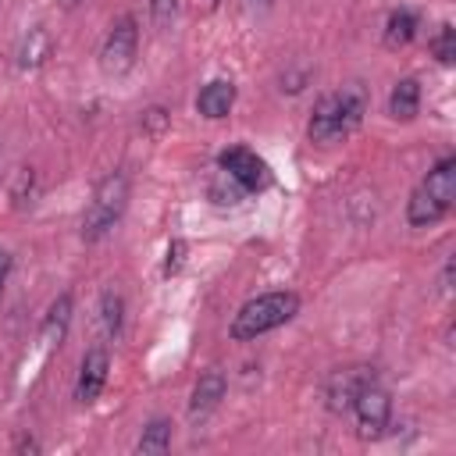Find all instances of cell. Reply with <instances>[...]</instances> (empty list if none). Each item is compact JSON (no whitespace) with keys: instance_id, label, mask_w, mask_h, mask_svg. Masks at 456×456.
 <instances>
[{"instance_id":"obj_1","label":"cell","mask_w":456,"mask_h":456,"mask_svg":"<svg viewBox=\"0 0 456 456\" xmlns=\"http://www.w3.org/2000/svg\"><path fill=\"white\" fill-rule=\"evenodd\" d=\"M367 114V89L360 82H349L342 89H331L324 93L314 110H310V121H306V135L310 142L317 146H331V142H342Z\"/></svg>"},{"instance_id":"obj_2","label":"cell","mask_w":456,"mask_h":456,"mask_svg":"<svg viewBox=\"0 0 456 456\" xmlns=\"http://www.w3.org/2000/svg\"><path fill=\"white\" fill-rule=\"evenodd\" d=\"M452 200H456V157H442L420 178V185L410 192V200H406V221L413 228L438 224L452 210Z\"/></svg>"},{"instance_id":"obj_3","label":"cell","mask_w":456,"mask_h":456,"mask_svg":"<svg viewBox=\"0 0 456 456\" xmlns=\"http://www.w3.org/2000/svg\"><path fill=\"white\" fill-rule=\"evenodd\" d=\"M299 314V296L292 289H278V292H264V296H253L239 306V314L232 317V328L228 335L235 342H253L281 324H289L292 317Z\"/></svg>"},{"instance_id":"obj_4","label":"cell","mask_w":456,"mask_h":456,"mask_svg":"<svg viewBox=\"0 0 456 456\" xmlns=\"http://www.w3.org/2000/svg\"><path fill=\"white\" fill-rule=\"evenodd\" d=\"M125 207H128V175L125 171H107L93 185V196L82 210V239L86 242L107 239L118 228Z\"/></svg>"},{"instance_id":"obj_5","label":"cell","mask_w":456,"mask_h":456,"mask_svg":"<svg viewBox=\"0 0 456 456\" xmlns=\"http://www.w3.org/2000/svg\"><path fill=\"white\" fill-rule=\"evenodd\" d=\"M135 57H139V21H135V14H121L103 36L100 71L107 78H121L135 68Z\"/></svg>"},{"instance_id":"obj_6","label":"cell","mask_w":456,"mask_h":456,"mask_svg":"<svg viewBox=\"0 0 456 456\" xmlns=\"http://www.w3.org/2000/svg\"><path fill=\"white\" fill-rule=\"evenodd\" d=\"M353 417L360 428V438H381L392 424V395L378 378H367L360 392L353 395Z\"/></svg>"},{"instance_id":"obj_7","label":"cell","mask_w":456,"mask_h":456,"mask_svg":"<svg viewBox=\"0 0 456 456\" xmlns=\"http://www.w3.org/2000/svg\"><path fill=\"white\" fill-rule=\"evenodd\" d=\"M217 167H221L228 178H235L246 192H260V189L271 185V167H267V160L256 157L249 146H228V150H221V153H217Z\"/></svg>"},{"instance_id":"obj_8","label":"cell","mask_w":456,"mask_h":456,"mask_svg":"<svg viewBox=\"0 0 456 456\" xmlns=\"http://www.w3.org/2000/svg\"><path fill=\"white\" fill-rule=\"evenodd\" d=\"M107 370H110V353L107 346H89L82 363H78V378H75V399L82 406L96 403L103 385H107Z\"/></svg>"},{"instance_id":"obj_9","label":"cell","mask_w":456,"mask_h":456,"mask_svg":"<svg viewBox=\"0 0 456 456\" xmlns=\"http://www.w3.org/2000/svg\"><path fill=\"white\" fill-rule=\"evenodd\" d=\"M367 378H374V370H367V367H338V370H331L328 381H324V403H328V410L331 413H349L353 395L360 392V385Z\"/></svg>"},{"instance_id":"obj_10","label":"cell","mask_w":456,"mask_h":456,"mask_svg":"<svg viewBox=\"0 0 456 456\" xmlns=\"http://www.w3.org/2000/svg\"><path fill=\"white\" fill-rule=\"evenodd\" d=\"M224 392H228V378H224L217 367L203 370V374L196 378L192 392H189V417H192V420H203V417H210V413L221 406Z\"/></svg>"},{"instance_id":"obj_11","label":"cell","mask_w":456,"mask_h":456,"mask_svg":"<svg viewBox=\"0 0 456 456\" xmlns=\"http://www.w3.org/2000/svg\"><path fill=\"white\" fill-rule=\"evenodd\" d=\"M232 107H235V82H228V78H214L196 93V114L207 121L228 118Z\"/></svg>"},{"instance_id":"obj_12","label":"cell","mask_w":456,"mask_h":456,"mask_svg":"<svg viewBox=\"0 0 456 456\" xmlns=\"http://www.w3.org/2000/svg\"><path fill=\"white\" fill-rule=\"evenodd\" d=\"M71 314H75V303H71V292H61L50 306H46V317H43V328H39V338L46 349L61 346L68 338V328H71Z\"/></svg>"},{"instance_id":"obj_13","label":"cell","mask_w":456,"mask_h":456,"mask_svg":"<svg viewBox=\"0 0 456 456\" xmlns=\"http://www.w3.org/2000/svg\"><path fill=\"white\" fill-rule=\"evenodd\" d=\"M50 53H53V39H50L46 25H32L18 43V68L21 71H39L50 61Z\"/></svg>"},{"instance_id":"obj_14","label":"cell","mask_w":456,"mask_h":456,"mask_svg":"<svg viewBox=\"0 0 456 456\" xmlns=\"http://www.w3.org/2000/svg\"><path fill=\"white\" fill-rule=\"evenodd\" d=\"M417 28H420L417 11H410V7H395V11L385 18L381 43H385L388 50H403V46H410V43L417 39Z\"/></svg>"},{"instance_id":"obj_15","label":"cell","mask_w":456,"mask_h":456,"mask_svg":"<svg viewBox=\"0 0 456 456\" xmlns=\"http://www.w3.org/2000/svg\"><path fill=\"white\" fill-rule=\"evenodd\" d=\"M388 114L395 121H413L420 114V82L417 78H399L388 93Z\"/></svg>"},{"instance_id":"obj_16","label":"cell","mask_w":456,"mask_h":456,"mask_svg":"<svg viewBox=\"0 0 456 456\" xmlns=\"http://www.w3.org/2000/svg\"><path fill=\"white\" fill-rule=\"evenodd\" d=\"M125 328V296L118 289H107L100 296V331L103 338H118Z\"/></svg>"},{"instance_id":"obj_17","label":"cell","mask_w":456,"mask_h":456,"mask_svg":"<svg viewBox=\"0 0 456 456\" xmlns=\"http://www.w3.org/2000/svg\"><path fill=\"white\" fill-rule=\"evenodd\" d=\"M171 438H175L171 420L167 417H153V420L142 424V431L135 438V452H167L171 449Z\"/></svg>"},{"instance_id":"obj_18","label":"cell","mask_w":456,"mask_h":456,"mask_svg":"<svg viewBox=\"0 0 456 456\" xmlns=\"http://www.w3.org/2000/svg\"><path fill=\"white\" fill-rule=\"evenodd\" d=\"M207 196L217 203V207H239L242 203V196H249L235 178H228L221 167H217V175L210 178V185H207Z\"/></svg>"},{"instance_id":"obj_19","label":"cell","mask_w":456,"mask_h":456,"mask_svg":"<svg viewBox=\"0 0 456 456\" xmlns=\"http://www.w3.org/2000/svg\"><path fill=\"white\" fill-rule=\"evenodd\" d=\"M11 200H14V207H18V210L32 207V200H36V167L21 164V167L14 171V182H11Z\"/></svg>"},{"instance_id":"obj_20","label":"cell","mask_w":456,"mask_h":456,"mask_svg":"<svg viewBox=\"0 0 456 456\" xmlns=\"http://www.w3.org/2000/svg\"><path fill=\"white\" fill-rule=\"evenodd\" d=\"M431 53H435L438 64H452L456 61V28L449 21L438 25V32L431 36Z\"/></svg>"},{"instance_id":"obj_21","label":"cell","mask_w":456,"mask_h":456,"mask_svg":"<svg viewBox=\"0 0 456 456\" xmlns=\"http://www.w3.org/2000/svg\"><path fill=\"white\" fill-rule=\"evenodd\" d=\"M150 18L157 28H171L178 18V0H150Z\"/></svg>"},{"instance_id":"obj_22","label":"cell","mask_w":456,"mask_h":456,"mask_svg":"<svg viewBox=\"0 0 456 456\" xmlns=\"http://www.w3.org/2000/svg\"><path fill=\"white\" fill-rule=\"evenodd\" d=\"M167 121H171V114H167L164 107H150V110L142 114V128H146L150 135H160V132L167 128Z\"/></svg>"},{"instance_id":"obj_23","label":"cell","mask_w":456,"mask_h":456,"mask_svg":"<svg viewBox=\"0 0 456 456\" xmlns=\"http://www.w3.org/2000/svg\"><path fill=\"white\" fill-rule=\"evenodd\" d=\"M182 260H185V242H182V239H171V246H167V260H164V278L178 274Z\"/></svg>"},{"instance_id":"obj_24","label":"cell","mask_w":456,"mask_h":456,"mask_svg":"<svg viewBox=\"0 0 456 456\" xmlns=\"http://www.w3.org/2000/svg\"><path fill=\"white\" fill-rule=\"evenodd\" d=\"M11 264H14L11 249L0 246V296H4V285H7V278H11Z\"/></svg>"},{"instance_id":"obj_25","label":"cell","mask_w":456,"mask_h":456,"mask_svg":"<svg viewBox=\"0 0 456 456\" xmlns=\"http://www.w3.org/2000/svg\"><path fill=\"white\" fill-rule=\"evenodd\" d=\"M271 4H274V0H242V7H246V11H267Z\"/></svg>"},{"instance_id":"obj_26","label":"cell","mask_w":456,"mask_h":456,"mask_svg":"<svg viewBox=\"0 0 456 456\" xmlns=\"http://www.w3.org/2000/svg\"><path fill=\"white\" fill-rule=\"evenodd\" d=\"M18 449H32V452H36V449H39V442H36V438H21V442H18Z\"/></svg>"},{"instance_id":"obj_27","label":"cell","mask_w":456,"mask_h":456,"mask_svg":"<svg viewBox=\"0 0 456 456\" xmlns=\"http://www.w3.org/2000/svg\"><path fill=\"white\" fill-rule=\"evenodd\" d=\"M64 4H68V7H75V4H82V0H64Z\"/></svg>"},{"instance_id":"obj_28","label":"cell","mask_w":456,"mask_h":456,"mask_svg":"<svg viewBox=\"0 0 456 456\" xmlns=\"http://www.w3.org/2000/svg\"><path fill=\"white\" fill-rule=\"evenodd\" d=\"M207 4H210V7H217V4H221V0H207Z\"/></svg>"}]
</instances>
